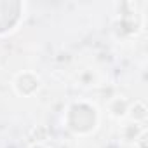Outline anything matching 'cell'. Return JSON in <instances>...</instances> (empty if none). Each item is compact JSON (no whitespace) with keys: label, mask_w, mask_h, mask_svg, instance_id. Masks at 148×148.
I'll return each instance as SVG.
<instances>
[{"label":"cell","mask_w":148,"mask_h":148,"mask_svg":"<svg viewBox=\"0 0 148 148\" xmlns=\"http://www.w3.org/2000/svg\"><path fill=\"white\" fill-rule=\"evenodd\" d=\"M99 122V115L96 106L86 103V101H75L66 110L64 124L66 127L77 136H87L91 134Z\"/></svg>","instance_id":"1"}]
</instances>
